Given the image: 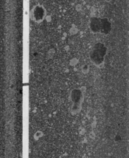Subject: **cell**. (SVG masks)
<instances>
[{
	"label": "cell",
	"mask_w": 129,
	"mask_h": 158,
	"mask_svg": "<svg viewBox=\"0 0 129 158\" xmlns=\"http://www.w3.org/2000/svg\"><path fill=\"white\" fill-rule=\"evenodd\" d=\"M107 53V48L105 44L98 42L93 45L90 52V58L92 62L99 66L103 63L105 57Z\"/></svg>",
	"instance_id": "obj_1"
},
{
	"label": "cell",
	"mask_w": 129,
	"mask_h": 158,
	"mask_svg": "<svg viewBox=\"0 0 129 158\" xmlns=\"http://www.w3.org/2000/svg\"><path fill=\"white\" fill-rule=\"evenodd\" d=\"M46 15V9L41 5L35 6L31 11V16L33 21L40 23L44 20Z\"/></svg>",
	"instance_id": "obj_2"
},
{
	"label": "cell",
	"mask_w": 129,
	"mask_h": 158,
	"mask_svg": "<svg viewBox=\"0 0 129 158\" xmlns=\"http://www.w3.org/2000/svg\"><path fill=\"white\" fill-rule=\"evenodd\" d=\"M101 27V18L99 17H92L90 19L89 28L93 34H100Z\"/></svg>",
	"instance_id": "obj_3"
},
{
	"label": "cell",
	"mask_w": 129,
	"mask_h": 158,
	"mask_svg": "<svg viewBox=\"0 0 129 158\" xmlns=\"http://www.w3.org/2000/svg\"><path fill=\"white\" fill-rule=\"evenodd\" d=\"M112 29L111 23L108 19L101 18V27L100 34L102 35H108Z\"/></svg>",
	"instance_id": "obj_4"
},
{
	"label": "cell",
	"mask_w": 129,
	"mask_h": 158,
	"mask_svg": "<svg viewBox=\"0 0 129 158\" xmlns=\"http://www.w3.org/2000/svg\"><path fill=\"white\" fill-rule=\"evenodd\" d=\"M71 98L73 99V102L74 103H78V102L80 101V98H81V92L79 90H75L72 92Z\"/></svg>",
	"instance_id": "obj_5"
},
{
	"label": "cell",
	"mask_w": 129,
	"mask_h": 158,
	"mask_svg": "<svg viewBox=\"0 0 129 158\" xmlns=\"http://www.w3.org/2000/svg\"><path fill=\"white\" fill-rule=\"evenodd\" d=\"M82 70L84 73H87L89 71V66L87 65H84L82 67Z\"/></svg>",
	"instance_id": "obj_6"
}]
</instances>
